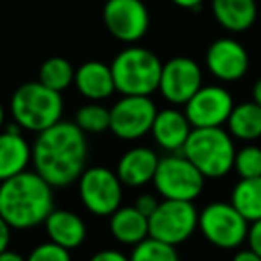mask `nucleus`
<instances>
[{"instance_id":"obj_1","label":"nucleus","mask_w":261,"mask_h":261,"mask_svg":"<svg viewBox=\"0 0 261 261\" xmlns=\"http://www.w3.org/2000/svg\"><path fill=\"white\" fill-rule=\"evenodd\" d=\"M86 135L75 122L61 120L41 130L33 143L34 170L54 188L77 182L86 170Z\"/></svg>"},{"instance_id":"obj_2","label":"nucleus","mask_w":261,"mask_h":261,"mask_svg":"<svg viewBox=\"0 0 261 261\" xmlns=\"http://www.w3.org/2000/svg\"><path fill=\"white\" fill-rule=\"evenodd\" d=\"M52 188L36 170L6 179L0 182V215L18 231L45 224L54 211Z\"/></svg>"},{"instance_id":"obj_3","label":"nucleus","mask_w":261,"mask_h":261,"mask_svg":"<svg viewBox=\"0 0 261 261\" xmlns=\"http://www.w3.org/2000/svg\"><path fill=\"white\" fill-rule=\"evenodd\" d=\"M182 154L206 179H220L234 168V142L222 127H193Z\"/></svg>"},{"instance_id":"obj_4","label":"nucleus","mask_w":261,"mask_h":261,"mask_svg":"<svg viewBox=\"0 0 261 261\" xmlns=\"http://www.w3.org/2000/svg\"><path fill=\"white\" fill-rule=\"evenodd\" d=\"M11 115L20 129L40 135L41 130L61 122L63 97L40 81L25 83L13 91Z\"/></svg>"},{"instance_id":"obj_5","label":"nucleus","mask_w":261,"mask_h":261,"mask_svg":"<svg viewBox=\"0 0 261 261\" xmlns=\"http://www.w3.org/2000/svg\"><path fill=\"white\" fill-rule=\"evenodd\" d=\"M115 88L120 95L150 97L160 88L163 63L143 47H127L115 56L111 65Z\"/></svg>"},{"instance_id":"obj_6","label":"nucleus","mask_w":261,"mask_h":261,"mask_svg":"<svg viewBox=\"0 0 261 261\" xmlns=\"http://www.w3.org/2000/svg\"><path fill=\"white\" fill-rule=\"evenodd\" d=\"M204 177L200 170L182 154H170L167 158H160L158 170L152 182L156 192L163 199L170 200H188L193 202L202 193Z\"/></svg>"},{"instance_id":"obj_7","label":"nucleus","mask_w":261,"mask_h":261,"mask_svg":"<svg viewBox=\"0 0 261 261\" xmlns=\"http://www.w3.org/2000/svg\"><path fill=\"white\" fill-rule=\"evenodd\" d=\"M199 227V211L188 200L163 199L149 217V236L177 247Z\"/></svg>"},{"instance_id":"obj_8","label":"nucleus","mask_w":261,"mask_h":261,"mask_svg":"<svg viewBox=\"0 0 261 261\" xmlns=\"http://www.w3.org/2000/svg\"><path fill=\"white\" fill-rule=\"evenodd\" d=\"M202 236L218 249H236L247 240L249 222L231 202H211L199 213Z\"/></svg>"},{"instance_id":"obj_9","label":"nucleus","mask_w":261,"mask_h":261,"mask_svg":"<svg viewBox=\"0 0 261 261\" xmlns=\"http://www.w3.org/2000/svg\"><path fill=\"white\" fill-rule=\"evenodd\" d=\"M158 109L150 97L122 95L109 109V130L120 140L135 142L149 135L156 120Z\"/></svg>"},{"instance_id":"obj_10","label":"nucleus","mask_w":261,"mask_h":261,"mask_svg":"<svg viewBox=\"0 0 261 261\" xmlns=\"http://www.w3.org/2000/svg\"><path fill=\"white\" fill-rule=\"evenodd\" d=\"M79 197L90 213L111 217L122 206V181L106 167H91L79 177Z\"/></svg>"},{"instance_id":"obj_11","label":"nucleus","mask_w":261,"mask_h":261,"mask_svg":"<svg viewBox=\"0 0 261 261\" xmlns=\"http://www.w3.org/2000/svg\"><path fill=\"white\" fill-rule=\"evenodd\" d=\"M102 18L108 33L123 43L140 41L150 25L149 9L142 0H108Z\"/></svg>"},{"instance_id":"obj_12","label":"nucleus","mask_w":261,"mask_h":261,"mask_svg":"<svg viewBox=\"0 0 261 261\" xmlns=\"http://www.w3.org/2000/svg\"><path fill=\"white\" fill-rule=\"evenodd\" d=\"M202 88V70L192 58L177 56L163 63L160 91L165 100L175 106H185Z\"/></svg>"},{"instance_id":"obj_13","label":"nucleus","mask_w":261,"mask_h":261,"mask_svg":"<svg viewBox=\"0 0 261 261\" xmlns=\"http://www.w3.org/2000/svg\"><path fill=\"white\" fill-rule=\"evenodd\" d=\"M234 108L231 93L222 86H202L185 104L192 127H222Z\"/></svg>"},{"instance_id":"obj_14","label":"nucleus","mask_w":261,"mask_h":261,"mask_svg":"<svg viewBox=\"0 0 261 261\" xmlns=\"http://www.w3.org/2000/svg\"><path fill=\"white\" fill-rule=\"evenodd\" d=\"M206 66L213 77L224 83L240 81L249 70V54L240 41L232 38L215 40L207 47Z\"/></svg>"},{"instance_id":"obj_15","label":"nucleus","mask_w":261,"mask_h":261,"mask_svg":"<svg viewBox=\"0 0 261 261\" xmlns=\"http://www.w3.org/2000/svg\"><path fill=\"white\" fill-rule=\"evenodd\" d=\"M192 129L193 127L190 120L186 118L185 111H179L175 108H167L158 111L150 135L154 136V140L161 149L177 152V150H182Z\"/></svg>"},{"instance_id":"obj_16","label":"nucleus","mask_w":261,"mask_h":261,"mask_svg":"<svg viewBox=\"0 0 261 261\" xmlns=\"http://www.w3.org/2000/svg\"><path fill=\"white\" fill-rule=\"evenodd\" d=\"M160 158L149 147H135L127 150L116 165V175L122 185L140 188L150 182L156 175Z\"/></svg>"},{"instance_id":"obj_17","label":"nucleus","mask_w":261,"mask_h":261,"mask_svg":"<svg viewBox=\"0 0 261 261\" xmlns=\"http://www.w3.org/2000/svg\"><path fill=\"white\" fill-rule=\"evenodd\" d=\"M73 86L90 102H100L116 91L111 66L102 61H86L75 70Z\"/></svg>"},{"instance_id":"obj_18","label":"nucleus","mask_w":261,"mask_h":261,"mask_svg":"<svg viewBox=\"0 0 261 261\" xmlns=\"http://www.w3.org/2000/svg\"><path fill=\"white\" fill-rule=\"evenodd\" d=\"M33 163V145L20 130L0 133V182L27 170Z\"/></svg>"},{"instance_id":"obj_19","label":"nucleus","mask_w":261,"mask_h":261,"mask_svg":"<svg viewBox=\"0 0 261 261\" xmlns=\"http://www.w3.org/2000/svg\"><path fill=\"white\" fill-rule=\"evenodd\" d=\"M43 225L48 234V240L68 250L81 247L86 240V224L73 211L56 210L54 207V211L48 215Z\"/></svg>"},{"instance_id":"obj_20","label":"nucleus","mask_w":261,"mask_h":261,"mask_svg":"<svg viewBox=\"0 0 261 261\" xmlns=\"http://www.w3.org/2000/svg\"><path fill=\"white\" fill-rule=\"evenodd\" d=\"M109 231L116 242L135 247L149 238V217L135 206H120L109 217Z\"/></svg>"},{"instance_id":"obj_21","label":"nucleus","mask_w":261,"mask_h":261,"mask_svg":"<svg viewBox=\"0 0 261 261\" xmlns=\"http://www.w3.org/2000/svg\"><path fill=\"white\" fill-rule=\"evenodd\" d=\"M213 16L225 31L243 33L256 22V0H211Z\"/></svg>"},{"instance_id":"obj_22","label":"nucleus","mask_w":261,"mask_h":261,"mask_svg":"<svg viewBox=\"0 0 261 261\" xmlns=\"http://www.w3.org/2000/svg\"><path fill=\"white\" fill-rule=\"evenodd\" d=\"M229 135L242 142L261 138V106L254 100L234 106L227 120Z\"/></svg>"},{"instance_id":"obj_23","label":"nucleus","mask_w":261,"mask_h":261,"mask_svg":"<svg viewBox=\"0 0 261 261\" xmlns=\"http://www.w3.org/2000/svg\"><path fill=\"white\" fill-rule=\"evenodd\" d=\"M231 204L247 222L261 218V177L240 179L231 193Z\"/></svg>"},{"instance_id":"obj_24","label":"nucleus","mask_w":261,"mask_h":261,"mask_svg":"<svg viewBox=\"0 0 261 261\" xmlns=\"http://www.w3.org/2000/svg\"><path fill=\"white\" fill-rule=\"evenodd\" d=\"M73 79H75V68L68 59L59 58V56L48 58L47 61L41 63L40 72H38V81L43 86L59 91V93L68 90L73 84Z\"/></svg>"},{"instance_id":"obj_25","label":"nucleus","mask_w":261,"mask_h":261,"mask_svg":"<svg viewBox=\"0 0 261 261\" xmlns=\"http://www.w3.org/2000/svg\"><path fill=\"white\" fill-rule=\"evenodd\" d=\"M109 109L100 106L98 102H90V104L83 106L77 109L75 113V125L79 127L83 133H90V135H98L109 129Z\"/></svg>"},{"instance_id":"obj_26","label":"nucleus","mask_w":261,"mask_h":261,"mask_svg":"<svg viewBox=\"0 0 261 261\" xmlns=\"http://www.w3.org/2000/svg\"><path fill=\"white\" fill-rule=\"evenodd\" d=\"M129 261H179V254L174 245L149 236L135 245Z\"/></svg>"},{"instance_id":"obj_27","label":"nucleus","mask_w":261,"mask_h":261,"mask_svg":"<svg viewBox=\"0 0 261 261\" xmlns=\"http://www.w3.org/2000/svg\"><path fill=\"white\" fill-rule=\"evenodd\" d=\"M234 170L242 179L261 177V149L256 145H247L240 149L234 156Z\"/></svg>"},{"instance_id":"obj_28","label":"nucleus","mask_w":261,"mask_h":261,"mask_svg":"<svg viewBox=\"0 0 261 261\" xmlns=\"http://www.w3.org/2000/svg\"><path fill=\"white\" fill-rule=\"evenodd\" d=\"M27 261H72V256H70L68 249L48 240V242L34 247L27 256Z\"/></svg>"},{"instance_id":"obj_29","label":"nucleus","mask_w":261,"mask_h":261,"mask_svg":"<svg viewBox=\"0 0 261 261\" xmlns=\"http://www.w3.org/2000/svg\"><path fill=\"white\" fill-rule=\"evenodd\" d=\"M247 242H249V249L254 250L257 256H261V218L256 222H250Z\"/></svg>"},{"instance_id":"obj_30","label":"nucleus","mask_w":261,"mask_h":261,"mask_svg":"<svg viewBox=\"0 0 261 261\" xmlns=\"http://www.w3.org/2000/svg\"><path fill=\"white\" fill-rule=\"evenodd\" d=\"M158 204H160V200H158L156 197L150 195V193H143V195H140L138 199H136V202L133 204V206H135L140 213L145 215V217H150V215L156 211Z\"/></svg>"},{"instance_id":"obj_31","label":"nucleus","mask_w":261,"mask_h":261,"mask_svg":"<svg viewBox=\"0 0 261 261\" xmlns=\"http://www.w3.org/2000/svg\"><path fill=\"white\" fill-rule=\"evenodd\" d=\"M90 261H129V257H127L123 252H120V250L104 249V250L95 252Z\"/></svg>"},{"instance_id":"obj_32","label":"nucleus","mask_w":261,"mask_h":261,"mask_svg":"<svg viewBox=\"0 0 261 261\" xmlns=\"http://www.w3.org/2000/svg\"><path fill=\"white\" fill-rule=\"evenodd\" d=\"M11 231H13V227L2 218V215H0V252H4V250L9 249V243H11Z\"/></svg>"},{"instance_id":"obj_33","label":"nucleus","mask_w":261,"mask_h":261,"mask_svg":"<svg viewBox=\"0 0 261 261\" xmlns=\"http://www.w3.org/2000/svg\"><path fill=\"white\" fill-rule=\"evenodd\" d=\"M231 261H261V256H257V254L250 249H243V250H238V252L232 256Z\"/></svg>"},{"instance_id":"obj_34","label":"nucleus","mask_w":261,"mask_h":261,"mask_svg":"<svg viewBox=\"0 0 261 261\" xmlns=\"http://www.w3.org/2000/svg\"><path fill=\"white\" fill-rule=\"evenodd\" d=\"M172 2L182 9H199L204 0H172Z\"/></svg>"},{"instance_id":"obj_35","label":"nucleus","mask_w":261,"mask_h":261,"mask_svg":"<svg viewBox=\"0 0 261 261\" xmlns=\"http://www.w3.org/2000/svg\"><path fill=\"white\" fill-rule=\"evenodd\" d=\"M0 261H27L22 254L15 252V250H4V252H0Z\"/></svg>"},{"instance_id":"obj_36","label":"nucleus","mask_w":261,"mask_h":261,"mask_svg":"<svg viewBox=\"0 0 261 261\" xmlns=\"http://www.w3.org/2000/svg\"><path fill=\"white\" fill-rule=\"evenodd\" d=\"M252 100L256 102L257 106H261V79H257L252 88Z\"/></svg>"},{"instance_id":"obj_37","label":"nucleus","mask_w":261,"mask_h":261,"mask_svg":"<svg viewBox=\"0 0 261 261\" xmlns=\"http://www.w3.org/2000/svg\"><path fill=\"white\" fill-rule=\"evenodd\" d=\"M4 123H6V111H4V106L0 104V133H2Z\"/></svg>"}]
</instances>
